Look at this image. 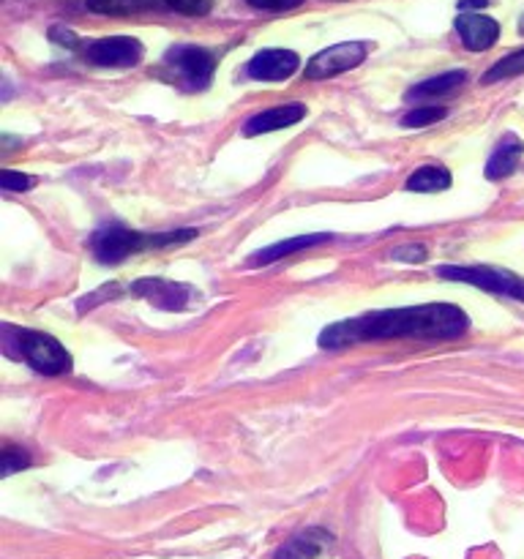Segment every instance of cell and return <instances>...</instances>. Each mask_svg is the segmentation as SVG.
<instances>
[{
	"mask_svg": "<svg viewBox=\"0 0 524 559\" xmlns=\"http://www.w3.org/2000/svg\"><path fill=\"white\" fill-rule=\"evenodd\" d=\"M519 33H524V14H522V20H519Z\"/></svg>",
	"mask_w": 524,
	"mask_h": 559,
	"instance_id": "obj_26",
	"label": "cell"
},
{
	"mask_svg": "<svg viewBox=\"0 0 524 559\" xmlns=\"http://www.w3.org/2000/svg\"><path fill=\"white\" fill-rule=\"evenodd\" d=\"M469 328V317L458 306L429 304L407 306V309H385L355 320L333 322L320 336L322 349H344L366 342H396V338H415V342H451L464 336Z\"/></svg>",
	"mask_w": 524,
	"mask_h": 559,
	"instance_id": "obj_1",
	"label": "cell"
},
{
	"mask_svg": "<svg viewBox=\"0 0 524 559\" xmlns=\"http://www.w3.org/2000/svg\"><path fill=\"white\" fill-rule=\"evenodd\" d=\"M87 9L96 11V14H109V16H123V14H136V11L151 9L156 0H85Z\"/></svg>",
	"mask_w": 524,
	"mask_h": 559,
	"instance_id": "obj_18",
	"label": "cell"
},
{
	"mask_svg": "<svg viewBox=\"0 0 524 559\" xmlns=\"http://www.w3.org/2000/svg\"><path fill=\"white\" fill-rule=\"evenodd\" d=\"M167 63L178 74L180 82L191 91H205L216 71V58L202 47H175L167 52Z\"/></svg>",
	"mask_w": 524,
	"mask_h": 559,
	"instance_id": "obj_6",
	"label": "cell"
},
{
	"mask_svg": "<svg viewBox=\"0 0 524 559\" xmlns=\"http://www.w3.org/2000/svg\"><path fill=\"white\" fill-rule=\"evenodd\" d=\"M333 544H336V538L325 527H306L289 540H284L271 559H317L331 551Z\"/></svg>",
	"mask_w": 524,
	"mask_h": 559,
	"instance_id": "obj_11",
	"label": "cell"
},
{
	"mask_svg": "<svg viewBox=\"0 0 524 559\" xmlns=\"http://www.w3.org/2000/svg\"><path fill=\"white\" fill-rule=\"evenodd\" d=\"M306 118V107L300 102L293 104H282V107L265 109V112L254 115V118L246 120V136H257V134H271V131L287 129V126L300 123Z\"/></svg>",
	"mask_w": 524,
	"mask_h": 559,
	"instance_id": "obj_12",
	"label": "cell"
},
{
	"mask_svg": "<svg viewBox=\"0 0 524 559\" xmlns=\"http://www.w3.org/2000/svg\"><path fill=\"white\" fill-rule=\"evenodd\" d=\"M16 344H20V353L38 374L58 377L69 374L71 371V355L66 353L63 344L58 338H52L49 333L38 331H14Z\"/></svg>",
	"mask_w": 524,
	"mask_h": 559,
	"instance_id": "obj_3",
	"label": "cell"
},
{
	"mask_svg": "<svg viewBox=\"0 0 524 559\" xmlns=\"http://www.w3.org/2000/svg\"><path fill=\"white\" fill-rule=\"evenodd\" d=\"M393 260H404V262H424L426 260V249L424 246H398V249L391 251Z\"/></svg>",
	"mask_w": 524,
	"mask_h": 559,
	"instance_id": "obj_23",
	"label": "cell"
},
{
	"mask_svg": "<svg viewBox=\"0 0 524 559\" xmlns=\"http://www.w3.org/2000/svg\"><path fill=\"white\" fill-rule=\"evenodd\" d=\"M522 156H524V142L519 140L516 134H505L500 145L495 147V153L489 156V162H486V178L502 180L508 178V175H513L516 173L519 162H522Z\"/></svg>",
	"mask_w": 524,
	"mask_h": 559,
	"instance_id": "obj_13",
	"label": "cell"
},
{
	"mask_svg": "<svg viewBox=\"0 0 524 559\" xmlns=\"http://www.w3.org/2000/svg\"><path fill=\"white\" fill-rule=\"evenodd\" d=\"M131 293L140 295L147 304L167 311L189 309V304L194 300V289L186 287V284L169 282V278H140V282L131 287Z\"/></svg>",
	"mask_w": 524,
	"mask_h": 559,
	"instance_id": "obj_8",
	"label": "cell"
},
{
	"mask_svg": "<svg viewBox=\"0 0 524 559\" xmlns=\"http://www.w3.org/2000/svg\"><path fill=\"white\" fill-rule=\"evenodd\" d=\"M456 33L469 52H486L500 38V25L480 11H462L456 16Z\"/></svg>",
	"mask_w": 524,
	"mask_h": 559,
	"instance_id": "obj_10",
	"label": "cell"
},
{
	"mask_svg": "<svg viewBox=\"0 0 524 559\" xmlns=\"http://www.w3.org/2000/svg\"><path fill=\"white\" fill-rule=\"evenodd\" d=\"M524 74V49H516V52L505 55L502 60H497L489 71L484 74L486 85H495V82H505L513 80V76Z\"/></svg>",
	"mask_w": 524,
	"mask_h": 559,
	"instance_id": "obj_17",
	"label": "cell"
},
{
	"mask_svg": "<svg viewBox=\"0 0 524 559\" xmlns=\"http://www.w3.org/2000/svg\"><path fill=\"white\" fill-rule=\"evenodd\" d=\"M445 115H448V109L434 107V104H420V107L409 109V112L404 115L402 126L404 129H424V126H431V123H437V120H442Z\"/></svg>",
	"mask_w": 524,
	"mask_h": 559,
	"instance_id": "obj_19",
	"label": "cell"
},
{
	"mask_svg": "<svg viewBox=\"0 0 524 559\" xmlns=\"http://www.w3.org/2000/svg\"><path fill=\"white\" fill-rule=\"evenodd\" d=\"M448 186H451V173L440 164H426L409 175L404 189L415 191V194H431V191H445Z\"/></svg>",
	"mask_w": 524,
	"mask_h": 559,
	"instance_id": "obj_16",
	"label": "cell"
},
{
	"mask_svg": "<svg viewBox=\"0 0 524 559\" xmlns=\"http://www.w3.org/2000/svg\"><path fill=\"white\" fill-rule=\"evenodd\" d=\"M437 276L448 278V282L469 284V287H478L491 295H505V298H513L519 300V304H524V278L511 271H500V267H486V265H473V267L442 265L440 271H437Z\"/></svg>",
	"mask_w": 524,
	"mask_h": 559,
	"instance_id": "obj_2",
	"label": "cell"
},
{
	"mask_svg": "<svg viewBox=\"0 0 524 559\" xmlns=\"http://www.w3.org/2000/svg\"><path fill=\"white\" fill-rule=\"evenodd\" d=\"M85 60L104 69H131L142 60V44L131 36L96 38L85 47Z\"/></svg>",
	"mask_w": 524,
	"mask_h": 559,
	"instance_id": "obj_7",
	"label": "cell"
},
{
	"mask_svg": "<svg viewBox=\"0 0 524 559\" xmlns=\"http://www.w3.org/2000/svg\"><path fill=\"white\" fill-rule=\"evenodd\" d=\"M246 3L262 11H287V9H295V5H300L303 0H246Z\"/></svg>",
	"mask_w": 524,
	"mask_h": 559,
	"instance_id": "obj_24",
	"label": "cell"
},
{
	"mask_svg": "<svg viewBox=\"0 0 524 559\" xmlns=\"http://www.w3.org/2000/svg\"><path fill=\"white\" fill-rule=\"evenodd\" d=\"M169 9L180 11V14H189V16H202L213 9L216 0H164Z\"/></svg>",
	"mask_w": 524,
	"mask_h": 559,
	"instance_id": "obj_22",
	"label": "cell"
},
{
	"mask_svg": "<svg viewBox=\"0 0 524 559\" xmlns=\"http://www.w3.org/2000/svg\"><path fill=\"white\" fill-rule=\"evenodd\" d=\"M486 3H489V0H458V9H462V11H469V9H484Z\"/></svg>",
	"mask_w": 524,
	"mask_h": 559,
	"instance_id": "obj_25",
	"label": "cell"
},
{
	"mask_svg": "<svg viewBox=\"0 0 524 559\" xmlns=\"http://www.w3.org/2000/svg\"><path fill=\"white\" fill-rule=\"evenodd\" d=\"M467 80V71H445V74H437V76H429V80L418 82L415 87H409L407 91V98L413 102V98H418V102H426V98H442V96H451L453 91H458L462 87V82Z\"/></svg>",
	"mask_w": 524,
	"mask_h": 559,
	"instance_id": "obj_15",
	"label": "cell"
},
{
	"mask_svg": "<svg viewBox=\"0 0 524 559\" xmlns=\"http://www.w3.org/2000/svg\"><path fill=\"white\" fill-rule=\"evenodd\" d=\"M327 240H333V235H325V233H320V235H298V238L282 240V243H273V246H267V249L257 251V254L249 260V265H267V262L284 260V257L295 254V251L314 249V246L327 243Z\"/></svg>",
	"mask_w": 524,
	"mask_h": 559,
	"instance_id": "obj_14",
	"label": "cell"
},
{
	"mask_svg": "<svg viewBox=\"0 0 524 559\" xmlns=\"http://www.w3.org/2000/svg\"><path fill=\"white\" fill-rule=\"evenodd\" d=\"M369 55L366 41H344L322 49L306 63V80H331V76L344 74V71L360 66Z\"/></svg>",
	"mask_w": 524,
	"mask_h": 559,
	"instance_id": "obj_5",
	"label": "cell"
},
{
	"mask_svg": "<svg viewBox=\"0 0 524 559\" xmlns=\"http://www.w3.org/2000/svg\"><path fill=\"white\" fill-rule=\"evenodd\" d=\"M145 246H153V235L134 233V229H126L120 224H109V227H102L91 240V249L96 254V260L102 265H120L126 257L136 254Z\"/></svg>",
	"mask_w": 524,
	"mask_h": 559,
	"instance_id": "obj_4",
	"label": "cell"
},
{
	"mask_svg": "<svg viewBox=\"0 0 524 559\" xmlns=\"http://www.w3.org/2000/svg\"><path fill=\"white\" fill-rule=\"evenodd\" d=\"M0 464H3V467H0V473H3V478H9V475L20 473V469L31 467V453L22 451V448L9 445V448H5V451H3V456H0Z\"/></svg>",
	"mask_w": 524,
	"mask_h": 559,
	"instance_id": "obj_20",
	"label": "cell"
},
{
	"mask_svg": "<svg viewBox=\"0 0 524 559\" xmlns=\"http://www.w3.org/2000/svg\"><path fill=\"white\" fill-rule=\"evenodd\" d=\"M33 183H36V180H33L31 175L14 173V169H3V173H0V189L9 191V194H16V191H27Z\"/></svg>",
	"mask_w": 524,
	"mask_h": 559,
	"instance_id": "obj_21",
	"label": "cell"
},
{
	"mask_svg": "<svg viewBox=\"0 0 524 559\" xmlns=\"http://www.w3.org/2000/svg\"><path fill=\"white\" fill-rule=\"evenodd\" d=\"M300 58L293 49H262L246 66V74L260 82H282L298 71Z\"/></svg>",
	"mask_w": 524,
	"mask_h": 559,
	"instance_id": "obj_9",
	"label": "cell"
}]
</instances>
